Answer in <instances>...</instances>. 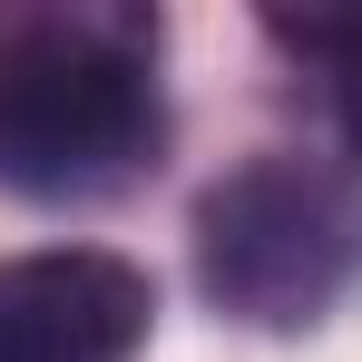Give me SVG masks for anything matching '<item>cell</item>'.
Masks as SVG:
<instances>
[{
    "instance_id": "cell-1",
    "label": "cell",
    "mask_w": 362,
    "mask_h": 362,
    "mask_svg": "<svg viewBox=\"0 0 362 362\" xmlns=\"http://www.w3.org/2000/svg\"><path fill=\"white\" fill-rule=\"evenodd\" d=\"M167 137L147 10H30L0 20V186L88 206Z\"/></svg>"
},
{
    "instance_id": "cell-2",
    "label": "cell",
    "mask_w": 362,
    "mask_h": 362,
    "mask_svg": "<svg viewBox=\"0 0 362 362\" xmlns=\"http://www.w3.org/2000/svg\"><path fill=\"white\" fill-rule=\"evenodd\" d=\"M196 284L255 333H303L362 284V196L313 157H245L196 196Z\"/></svg>"
},
{
    "instance_id": "cell-3",
    "label": "cell",
    "mask_w": 362,
    "mask_h": 362,
    "mask_svg": "<svg viewBox=\"0 0 362 362\" xmlns=\"http://www.w3.org/2000/svg\"><path fill=\"white\" fill-rule=\"evenodd\" d=\"M157 323V284L108 245L0 255V362H127Z\"/></svg>"
},
{
    "instance_id": "cell-4",
    "label": "cell",
    "mask_w": 362,
    "mask_h": 362,
    "mask_svg": "<svg viewBox=\"0 0 362 362\" xmlns=\"http://www.w3.org/2000/svg\"><path fill=\"white\" fill-rule=\"evenodd\" d=\"M333 118H343V147L362 157V30H353V49L333 59Z\"/></svg>"
}]
</instances>
